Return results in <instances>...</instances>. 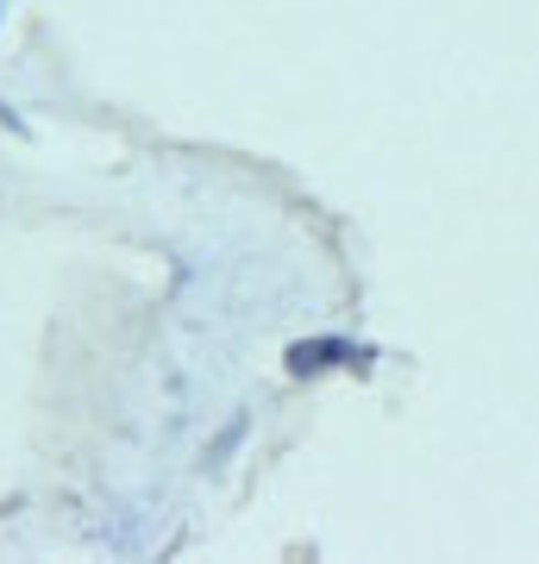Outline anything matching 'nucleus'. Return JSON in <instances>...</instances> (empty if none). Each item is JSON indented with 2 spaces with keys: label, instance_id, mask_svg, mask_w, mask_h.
<instances>
[{
  "label": "nucleus",
  "instance_id": "obj_1",
  "mask_svg": "<svg viewBox=\"0 0 539 564\" xmlns=\"http://www.w3.org/2000/svg\"><path fill=\"white\" fill-rule=\"evenodd\" d=\"M333 351H339L333 339H326V345H295V351H289V364H295V370H320V364H333Z\"/></svg>",
  "mask_w": 539,
  "mask_h": 564
}]
</instances>
